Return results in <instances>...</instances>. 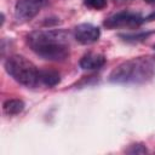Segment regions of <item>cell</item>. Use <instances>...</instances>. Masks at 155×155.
<instances>
[{"mask_svg": "<svg viewBox=\"0 0 155 155\" xmlns=\"http://www.w3.org/2000/svg\"><path fill=\"white\" fill-rule=\"evenodd\" d=\"M69 33L63 29L36 30L27 36V41L31 51L39 57L62 62L69 57Z\"/></svg>", "mask_w": 155, "mask_h": 155, "instance_id": "obj_1", "label": "cell"}, {"mask_svg": "<svg viewBox=\"0 0 155 155\" xmlns=\"http://www.w3.org/2000/svg\"><path fill=\"white\" fill-rule=\"evenodd\" d=\"M155 76V56H139L119 64L109 75V81L121 85H138Z\"/></svg>", "mask_w": 155, "mask_h": 155, "instance_id": "obj_2", "label": "cell"}, {"mask_svg": "<svg viewBox=\"0 0 155 155\" xmlns=\"http://www.w3.org/2000/svg\"><path fill=\"white\" fill-rule=\"evenodd\" d=\"M5 69L15 81L28 88L36 87L40 84V70L23 56H10L5 61Z\"/></svg>", "mask_w": 155, "mask_h": 155, "instance_id": "obj_3", "label": "cell"}, {"mask_svg": "<svg viewBox=\"0 0 155 155\" xmlns=\"http://www.w3.org/2000/svg\"><path fill=\"white\" fill-rule=\"evenodd\" d=\"M144 22V18L136 12L130 11H122L117 12L110 17H108L104 21V25L108 29H115V28H130V27H138Z\"/></svg>", "mask_w": 155, "mask_h": 155, "instance_id": "obj_4", "label": "cell"}, {"mask_svg": "<svg viewBox=\"0 0 155 155\" xmlns=\"http://www.w3.org/2000/svg\"><path fill=\"white\" fill-rule=\"evenodd\" d=\"M45 0H18L15 5V18L23 23L33 19L42 8Z\"/></svg>", "mask_w": 155, "mask_h": 155, "instance_id": "obj_5", "label": "cell"}, {"mask_svg": "<svg viewBox=\"0 0 155 155\" xmlns=\"http://www.w3.org/2000/svg\"><path fill=\"white\" fill-rule=\"evenodd\" d=\"M101 30L98 27L90 23H81L74 28V38L82 45H90L98 41Z\"/></svg>", "mask_w": 155, "mask_h": 155, "instance_id": "obj_6", "label": "cell"}, {"mask_svg": "<svg viewBox=\"0 0 155 155\" xmlns=\"http://www.w3.org/2000/svg\"><path fill=\"white\" fill-rule=\"evenodd\" d=\"M80 68L84 70H96L101 69L105 64V57L101 53L88 52L84 54L80 59Z\"/></svg>", "mask_w": 155, "mask_h": 155, "instance_id": "obj_7", "label": "cell"}, {"mask_svg": "<svg viewBox=\"0 0 155 155\" xmlns=\"http://www.w3.org/2000/svg\"><path fill=\"white\" fill-rule=\"evenodd\" d=\"M61 81V75L56 70L51 69H45L40 70V84L47 86V87H53L58 85Z\"/></svg>", "mask_w": 155, "mask_h": 155, "instance_id": "obj_8", "label": "cell"}, {"mask_svg": "<svg viewBox=\"0 0 155 155\" xmlns=\"http://www.w3.org/2000/svg\"><path fill=\"white\" fill-rule=\"evenodd\" d=\"M24 107H25L24 102L22 99H17V98L7 99L2 104L4 113L7 114V115H17V114H19V113L23 111Z\"/></svg>", "mask_w": 155, "mask_h": 155, "instance_id": "obj_9", "label": "cell"}, {"mask_svg": "<svg viewBox=\"0 0 155 155\" xmlns=\"http://www.w3.org/2000/svg\"><path fill=\"white\" fill-rule=\"evenodd\" d=\"M150 34H151L150 31L137 33V34H121L120 38H122V40L128 41V42H138V41H143L144 39H147Z\"/></svg>", "mask_w": 155, "mask_h": 155, "instance_id": "obj_10", "label": "cell"}, {"mask_svg": "<svg viewBox=\"0 0 155 155\" xmlns=\"http://www.w3.org/2000/svg\"><path fill=\"white\" fill-rule=\"evenodd\" d=\"M85 6L92 10H102L107 6V0H84Z\"/></svg>", "mask_w": 155, "mask_h": 155, "instance_id": "obj_11", "label": "cell"}, {"mask_svg": "<svg viewBox=\"0 0 155 155\" xmlns=\"http://www.w3.org/2000/svg\"><path fill=\"white\" fill-rule=\"evenodd\" d=\"M126 153H128V154H145V153H148V150L143 144L137 143V144L130 145V148L126 149Z\"/></svg>", "mask_w": 155, "mask_h": 155, "instance_id": "obj_12", "label": "cell"}, {"mask_svg": "<svg viewBox=\"0 0 155 155\" xmlns=\"http://www.w3.org/2000/svg\"><path fill=\"white\" fill-rule=\"evenodd\" d=\"M144 21H155V11L151 12L149 16H147V17L144 18Z\"/></svg>", "mask_w": 155, "mask_h": 155, "instance_id": "obj_13", "label": "cell"}, {"mask_svg": "<svg viewBox=\"0 0 155 155\" xmlns=\"http://www.w3.org/2000/svg\"><path fill=\"white\" fill-rule=\"evenodd\" d=\"M147 4H155V0H144Z\"/></svg>", "mask_w": 155, "mask_h": 155, "instance_id": "obj_14", "label": "cell"}, {"mask_svg": "<svg viewBox=\"0 0 155 155\" xmlns=\"http://www.w3.org/2000/svg\"><path fill=\"white\" fill-rule=\"evenodd\" d=\"M115 2H124V1H127V0H114Z\"/></svg>", "mask_w": 155, "mask_h": 155, "instance_id": "obj_15", "label": "cell"}, {"mask_svg": "<svg viewBox=\"0 0 155 155\" xmlns=\"http://www.w3.org/2000/svg\"><path fill=\"white\" fill-rule=\"evenodd\" d=\"M154 50H155V45H154Z\"/></svg>", "mask_w": 155, "mask_h": 155, "instance_id": "obj_16", "label": "cell"}]
</instances>
